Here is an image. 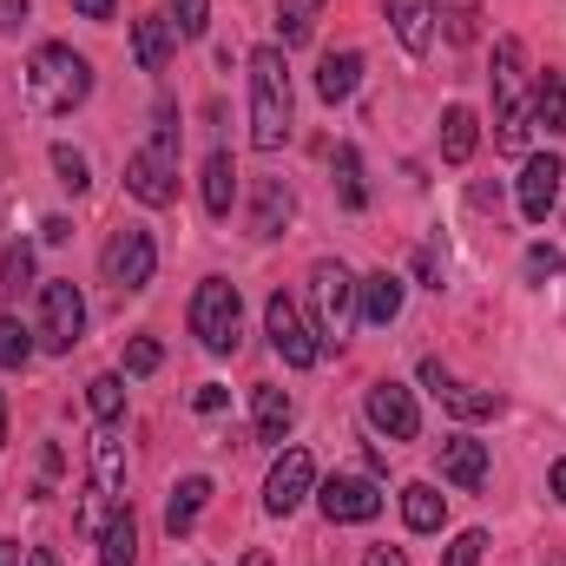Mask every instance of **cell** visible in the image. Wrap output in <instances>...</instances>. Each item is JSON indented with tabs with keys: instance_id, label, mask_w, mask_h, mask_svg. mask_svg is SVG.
<instances>
[{
	"instance_id": "24",
	"label": "cell",
	"mask_w": 566,
	"mask_h": 566,
	"mask_svg": "<svg viewBox=\"0 0 566 566\" xmlns=\"http://www.w3.org/2000/svg\"><path fill=\"white\" fill-rule=\"evenodd\" d=\"M251 422H258V441H283L290 422H296V402L264 382V389H251Z\"/></svg>"
},
{
	"instance_id": "35",
	"label": "cell",
	"mask_w": 566,
	"mask_h": 566,
	"mask_svg": "<svg viewBox=\"0 0 566 566\" xmlns=\"http://www.w3.org/2000/svg\"><path fill=\"white\" fill-rule=\"evenodd\" d=\"M53 171H60L66 191H86V185H93V171H86V158H80L73 145H53Z\"/></svg>"
},
{
	"instance_id": "20",
	"label": "cell",
	"mask_w": 566,
	"mask_h": 566,
	"mask_svg": "<svg viewBox=\"0 0 566 566\" xmlns=\"http://www.w3.org/2000/svg\"><path fill=\"white\" fill-rule=\"evenodd\" d=\"M99 560L106 566H133L139 560V521H133V501H119L99 527Z\"/></svg>"
},
{
	"instance_id": "33",
	"label": "cell",
	"mask_w": 566,
	"mask_h": 566,
	"mask_svg": "<svg viewBox=\"0 0 566 566\" xmlns=\"http://www.w3.org/2000/svg\"><path fill=\"white\" fill-rule=\"evenodd\" d=\"M448 46H474V33H481V0H448Z\"/></svg>"
},
{
	"instance_id": "42",
	"label": "cell",
	"mask_w": 566,
	"mask_h": 566,
	"mask_svg": "<svg viewBox=\"0 0 566 566\" xmlns=\"http://www.w3.org/2000/svg\"><path fill=\"white\" fill-rule=\"evenodd\" d=\"M363 566H409V554H402V547H369Z\"/></svg>"
},
{
	"instance_id": "1",
	"label": "cell",
	"mask_w": 566,
	"mask_h": 566,
	"mask_svg": "<svg viewBox=\"0 0 566 566\" xmlns=\"http://www.w3.org/2000/svg\"><path fill=\"white\" fill-rule=\"evenodd\" d=\"M20 93H27V106H33L40 119H66L73 106H86L93 66H86V53L46 40V46H33V60H27V73H20Z\"/></svg>"
},
{
	"instance_id": "28",
	"label": "cell",
	"mask_w": 566,
	"mask_h": 566,
	"mask_svg": "<svg viewBox=\"0 0 566 566\" xmlns=\"http://www.w3.org/2000/svg\"><path fill=\"white\" fill-rule=\"evenodd\" d=\"M329 178H336V198H343L349 211L369 205V185H363V158H356V145H336V151H329Z\"/></svg>"
},
{
	"instance_id": "45",
	"label": "cell",
	"mask_w": 566,
	"mask_h": 566,
	"mask_svg": "<svg viewBox=\"0 0 566 566\" xmlns=\"http://www.w3.org/2000/svg\"><path fill=\"white\" fill-rule=\"evenodd\" d=\"M27 566H60V554H53V547H33V554H27Z\"/></svg>"
},
{
	"instance_id": "6",
	"label": "cell",
	"mask_w": 566,
	"mask_h": 566,
	"mask_svg": "<svg viewBox=\"0 0 566 566\" xmlns=\"http://www.w3.org/2000/svg\"><path fill=\"white\" fill-rule=\"evenodd\" d=\"M310 296H316V336L343 343L349 323H356V277L336 258H323V264H310Z\"/></svg>"
},
{
	"instance_id": "37",
	"label": "cell",
	"mask_w": 566,
	"mask_h": 566,
	"mask_svg": "<svg viewBox=\"0 0 566 566\" xmlns=\"http://www.w3.org/2000/svg\"><path fill=\"white\" fill-rule=\"evenodd\" d=\"M158 363H165V349H158L151 336H133V343H126V376H151Z\"/></svg>"
},
{
	"instance_id": "40",
	"label": "cell",
	"mask_w": 566,
	"mask_h": 566,
	"mask_svg": "<svg viewBox=\"0 0 566 566\" xmlns=\"http://www.w3.org/2000/svg\"><path fill=\"white\" fill-rule=\"evenodd\" d=\"M224 402H231V396H224V389H218V382H205V389H198V396H191V409H198V416H218V409H224Z\"/></svg>"
},
{
	"instance_id": "29",
	"label": "cell",
	"mask_w": 566,
	"mask_h": 566,
	"mask_svg": "<svg viewBox=\"0 0 566 566\" xmlns=\"http://www.w3.org/2000/svg\"><path fill=\"white\" fill-rule=\"evenodd\" d=\"M534 126H547V133H566V80L560 73H541L534 80Z\"/></svg>"
},
{
	"instance_id": "21",
	"label": "cell",
	"mask_w": 566,
	"mask_h": 566,
	"mask_svg": "<svg viewBox=\"0 0 566 566\" xmlns=\"http://www.w3.org/2000/svg\"><path fill=\"white\" fill-rule=\"evenodd\" d=\"M171 46H178V27H171L165 13H145V20H133V60H139L145 73H158V66L171 60Z\"/></svg>"
},
{
	"instance_id": "4",
	"label": "cell",
	"mask_w": 566,
	"mask_h": 566,
	"mask_svg": "<svg viewBox=\"0 0 566 566\" xmlns=\"http://www.w3.org/2000/svg\"><path fill=\"white\" fill-rule=\"evenodd\" d=\"M238 329H244V296L231 277H205L191 296V336L211 349V356H231L238 349Z\"/></svg>"
},
{
	"instance_id": "36",
	"label": "cell",
	"mask_w": 566,
	"mask_h": 566,
	"mask_svg": "<svg viewBox=\"0 0 566 566\" xmlns=\"http://www.w3.org/2000/svg\"><path fill=\"white\" fill-rule=\"evenodd\" d=\"M481 554H488V534H481V527H468V534H454V541H448L441 566H481Z\"/></svg>"
},
{
	"instance_id": "15",
	"label": "cell",
	"mask_w": 566,
	"mask_h": 566,
	"mask_svg": "<svg viewBox=\"0 0 566 566\" xmlns=\"http://www.w3.org/2000/svg\"><path fill=\"white\" fill-rule=\"evenodd\" d=\"M93 488L119 507L126 501V441H119V428L99 422V434H93Z\"/></svg>"
},
{
	"instance_id": "7",
	"label": "cell",
	"mask_w": 566,
	"mask_h": 566,
	"mask_svg": "<svg viewBox=\"0 0 566 566\" xmlns=\"http://www.w3.org/2000/svg\"><path fill=\"white\" fill-rule=\"evenodd\" d=\"M80 336H86V296H80V283L73 277L40 283V343L53 356H66Z\"/></svg>"
},
{
	"instance_id": "50",
	"label": "cell",
	"mask_w": 566,
	"mask_h": 566,
	"mask_svg": "<svg viewBox=\"0 0 566 566\" xmlns=\"http://www.w3.org/2000/svg\"><path fill=\"white\" fill-rule=\"evenodd\" d=\"M0 448H7V402H0Z\"/></svg>"
},
{
	"instance_id": "16",
	"label": "cell",
	"mask_w": 566,
	"mask_h": 566,
	"mask_svg": "<svg viewBox=\"0 0 566 566\" xmlns=\"http://www.w3.org/2000/svg\"><path fill=\"white\" fill-rule=\"evenodd\" d=\"M296 218V191L283 178H258L251 185V231L258 238H283V224Z\"/></svg>"
},
{
	"instance_id": "10",
	"label": "cell",
	"mask_w": 566,
	"mask_h": 566,
	"mask_svg": "<svg viewBox=\"0 0 566 566\" xmlns=\"http://www.w3.org/2000/svg\"><path fill=\"white\" fill-rule=\"evenodd\" d=\"M316 507L329 521H376L382 514V488L369 474H329V481H316Z\"/></svg>"
},
{
	"instance_id": "9",
	"label": "cell",
	"mask_w": 566,
	"mask_h": 566,
	"mask_svg": "<svg viewBox=\"0 0 566 566\" xmlns=\"http://www.w3.org/2000/svg\"><path fill=\"white\" fill-rule=\"evenodd\" d=\"M264 329H271V349H277L290 369H316V363H323V336L303 323V310H296L283 290L264 303Z\"/></svg>"
},
{
	"instance_id": "8",
	"label": "cell",
	"mask_w": 566,
	"mask_h": 566,
	"mask_svg": "<svg viewBox=\"0 0 566 566\" xmlns=\"http://www.w3.org/2000/svg\"><path fill=\"white\" fill-rule=\"evenodd\" d=\"M151 271H158V244H151V231L126 224V231L106 238V251H99V277L113 283V290H145Z\"/></svg>"
},
{
	"instance_id": "2",
	"label": "cell",
	"mask_w": 566,
	"mask_h": 566,
	"mask_svg": "<svg viewBox=\"0 0 566 566\" xmlns=\"http://www.w3.org/2000/svg\"><path fill=\"white\" fill-rule=\"evenodd\" d=\"M290 133H296V99H290L283 46H258L251 53V145L258 151H283Z\"/></svg>"
},
{
	"instance_id": "47",
	"label": "cell",
	"mask_w": 566,
	"mask_h": 566,
	"mask_svg": "<svg viewBox=\"0 0 566 566\" xmlns=\"http://www.w3.org/2000/svg\"><path fill=\"white\" fill-rule=\"evenodd\" d=\"M554 501L566 507V461H554Z\"/></svg>"
},
{
	"instance_id": "49",
	"label": "cell",
	"mask_w": 566,
	"mask_h": 566,
	"mask_svg": "<svg viewBox=\"0 0 566 566\" xmlns=\"http://www.w3.org/2000/svg\"><path fill=\"white\" fill-rule=\"evenodd\" d=\"M244 566H271V554H244Z\"/></svg>"
},
{
	"instance_id": "44",
	"label": "cell",
	"mask_w": 566,
	"mask_h": 566,
	"mask_svg": "<svg viewBox=\"0 0 566 566\" xmlns=\"http://www.w3.org/2000/svg\"><path fill=\"white\" fill-rule=\"evenodd\" d=\"M416 271H422L428 290H441V258H434V251H422V258H416Z\"/></svg>"
},
{
	"instance_id": "18",
	"label": "cell",
	"mask_w": 566,
	"mask_h": 566,
	"mask_svg": "<svg viewBox=\"0 0 566 566\" xmlns=\"http://www.w3.org/2000/svg\"><path fill=\"white\" fill-rule=\"evenodd\" d=\"M441 481H454V488H481V481H488V441H474V434H448V441H441Z\"/></svg>"
},
{
	"instance_id": "43",
	"label": "cell",
	"mask_w": 566,
	"mask_h": 566,
	"mask_svg": "<svg viewBox=\"0 0 566 566\" xmlns=\"http://www.w3.org/2000/svg\"><path fill=\"white\" fill-rule=\"evenodd\" d=\"M80 20H113V0H73Z\"/></svg>"
},
{
	"instance_id": "26",
	"label": "cell",
	"mask_w": 566,
	"mask_h": 566,
	"mask_svg": "<svg viewBox=\"0 0 566 566\" xmlns=\"http://www.w3.org/2000/svg\"><path fill=\"white\" fill-rule=\"evenodd\" d=\"M231 198H238V165H231V151H211L205 158V211L231 218Z\"/></svg>"
},
{
	"instance_id": "34",
	"label": "cell",
	"mask_w": 566,
	"mask_h": 566,
	"mask_svg": "<svg viewBox=\"0 0 566 566\" xmlns=\"http://www.w3.org/2000/svg\"><path fill=\"white\" fill-rule=\"evenodd\" d=\"M171 7V27L185 33V40H198L205 27H211V0H165Z\"/></svg>"
},
{
	"instance_id": "41",
	"label": "cell",
	"mask_w": 566,
	"mask_h": 566,
	"mask_svg": "<svg viewBox=\"0 0 566 566\" xmlns=\"http://www.w3.org/2000/svg\"><path fill=\"white\" fill-rule=\"evenodd\" d=\"M468 205H474V211H501V185H488V178H481V185L468 191Z\"/></svg>"
},
{
	"instance_id": "12",
	"label": "cell",
	"mask_w": 566,
	"mask_h": 566,
	"mask_svg": "<svg viewBox=\"0 0 566 566\" xmlns=\"http://www.w3.org/2000/svg\"><path fill=\"white\" fill-rule=\"evenodd\" d=\"M369 428L389 434V441H416V434H422L416 396H409L402 382H376V389H369Z\"/></svg>"
},
{
	"instance_id": "46",
	"label": "cell",
	"mask_w": 566,
	"mask_h": 566,
	"mask_svg": "<svg viewBox=\"0 0 566 566\" xmlns=\"http://www.w3.org/2000/svg\"><path fill=\"white\" fill-rule=\"evenodd\" d=\"M0 13H7V27H13V20H27V0H0Z\"/></svg>"
},
{
	"instance_id": "13",
	"label": "cell",
	"mask_w": 566,
	"mask_h": 566,
	"mask_svg": "<svg viewBox=\"0 0 566 566\" xmlns=\"http://www.w3.org/2000/svg\"><path fill=\"white\" fill-rule=\"evenodd\" d=\"M422 382L441 396V409H454L461 422H488V416H501V396H494V389H468V382H454L434 356L422 363Z\"/></svg>"
},
{
	"instance_id": "31",
	"label": "cell",
	"mask_w": 566,
	"mask_h": 566,
	"mask_svg": "<svg viewBox=\"0 0 566 566\" xmlns=\"http://www.w3.org/2000/svg\"><path fill=\"white\" fill-rule=\"evenodd\" d=\"M86 402H93L99 422H119L126 416V376H93L86 382Z\"/></svg>"
},
{
	"instance_id": "11",
	"label": "cell",
	"mask_w": 566,
	"mask_h": 566,
	"mask_svg": "<svg viewBox=\"0 0 566 566\" xmlns=\"http://www.w3.org/2000/svg\"><path fill=\"white\" fill-rule=\"evenodd\" d=\"M310 494H316V461H310L303 448L277 454V468H271V481H264V507L283 521V514H296Z\"/></svg>"
},
{
	"instance_id": "32",
	"label": "cell",
	"mask_w": 566,
	"mask_h": 566,
	"mask_svg": "<svg viewBox=\"0 0 566 566\" xmlns=\"http://www.w3.org/2000/svg\"><path fill=\"white\" fill-rule=\"evenodd\" d=\"M33 363V329H20V316H0V369H27Z\"/></svg>"
},
{
	"instance_id": "39",
	"label": "cell",
	"mask_w": 566,
	"mask_h": 566,
	"mask_svg": "<svg viewBox=\"0 0 566 566\" xmlns=\"http://www.w3.org/2000/svg\"><path fill=\"white\" fill-rule=\"evenodd\" d=\"M560 251H554V244H534V251H527V277H560Z\"/></svg>"
},
{
	"instance_id": "5",
	"label": "cell",
	"mask_w": 566,
	"mask_h": 566,
	"mask_svg": "<svg viewBox=\"0 0 566 566\" xmlns=\"http://www.w3.org/2000/svg\"><path fill=\"white\" fill-rule=\"evenodd\" d=\"M527 126H534V113L521 99V40L507 33L494 46V139H501V151H521Z\"/></svg>"
},
{
	"instance_id": "25",
	"label": "cell",
	"mask_w": 566,
	"mask_h": 566,
	"mask_svg": "<svg viewBox=\"0 0 566 566\" xmlns=\"http://www.w3.org/2000/svg\"><path fill=\"white\" fill-rule=\"evenodd\" d=\"M474 145H481V119H474L468 106H448V113H441V158H448V165H468Z\"/></svg>"
},
{
	"instance_id": "27",
	"label": "cell",
	"mask_w": 566,
	"mask_h": 566,
	"mask_svg": "<svg viewBox=\"0 0 566 566\" xmlns=\"http://www.w3.org/2000/svg\"><path fill=\"white\" fill-rule=\"evenodd\" d=\"M402 521H409L416 534H441V521H448V501H441L428 481H409V488H402Z\"/></svg>"
},
{
	"instance_id": "23",
	"label": "cell",
	"mask_w": 566,
	"mask_h": 566,
	"mask_svg": "<svg viewBox=\"0 0 566 566\" xmlns=\"http://www.w3.org/2000/svg\"><path fill=\"white\" fill-rule=\"evenodd\" d=\"M363 86V53L356 46H343V53H323V66H316V93L336 106V99H349Z\"/></svg>"
},
{
	"instance_id": "38",
	"label": "cell",
	"mask_w": 566,
	"mask_h": 566,
	"mask_svg": "<svg viewBox=\"0 0 566 566\" xmlns=\"http://www.w3.org/2000/svg\"><path fill=\"white\" fill-rule=\"evenodd\" d=\"M0 277H7V290L33 283V251H27V244H13V251H7V264H0Z\"/></svg>"
},
{
	"instance_id": "14",
	"label": "cell",
	"mask_w": 566,
	"mask_h": 566,
	"mask_svg": "<svg viewBox=\"0 0 566 566\" xmlns=\"http://www.w3.org/2000/svg\"><path fill=\"white\" fill-rule=\"evenodd\" d=\"M560 178H566V165L554 151L527 158V171H521V218H527V224H547V211L560 205Z\"/></svg>"
},
{
	"instance_id": "19",
	"label": "cell",
	"mask_w": 566,
	"mask_h": 566,
	"mask_svg": "<svg viewBox=\"0 0 566 566\" xmlns=\"http://www.w3.org/2000/svg\"><path fill=\"white\" fill-rule=\"evenodd\" d=\"M205 501H211V474H185V481L171 488V501H165V534H171V541H185V534L198 527Z\"/></svg>"
},
{
	"instance_id": "48",
	"label": "cell",
	"mask_w": 566,
	"mask_h": 566,
	"mask_svg": "<svg viewBox=\"0 0 566 566\" xmlns=\"http://www.w3.org/2000/svg\"><path fill=\"white\" fill-rule=\"evenodd\" d=\"M0 566H20V547L13 541H0Z\"/></svg>"
},
{
	"instance_id": "30",
	"label": "cell",
	"mask_w": 566,
	"mask_h": 566,
	"mask_svg": "<svg viewBox=\"0 0 566 566\" xmlns=\"http://www.w3.org/2000/svg\"><path fill=\"white\" fill-rule=\"evenodd\" d=\"M316 7H323V0H277V33H283V46H303V40H310V27H316Z\"/></svg>"
},
{
	"instance_id": "17",
	"label": "cell",
	"mask_w": 566,
	"mask_h": 566,
	"mask_svg": "<svg viewBox=\"0 0 566 566\" xmlns=\"http://www.w3.org/2000/svg\"><path fill=\"white\" fill-rule=\"evenodd\" d=\"M356 316L376 323V329H389L402 316V277L396 271H369V277L356 283Z\"/></svg>"
},
{
	"instance_id": "22",
	"label": "cell",
	"mask_w": 566,
	"mask_h": 566,
	"mask_svg": "<svg viewBox=\"0 0 566 566\" xmlns=\"http://www.w3.org/2000/svg\"><path fill=\"white\" fill-rule=\"evenodd\" d=\"M389 27L409 53H428L434 46V0H389Z\"/></svg>"
},
{
	"instance_id": "3",
	"label": "cell",
	"mask_w": 566,
	"mask_h": 566,
	"mask_svg": "<svg viewBox=\"0 0 566 566\" xmlns=\"http://www.w3.org/2000/svg\"><path fill=\"white\" fill-rule=\"evenodd\" d=\"M126 191L151 211H165L178 198V119H171V106L158 113V139L126 158Z\"/></svg>"
}]
</instances>
